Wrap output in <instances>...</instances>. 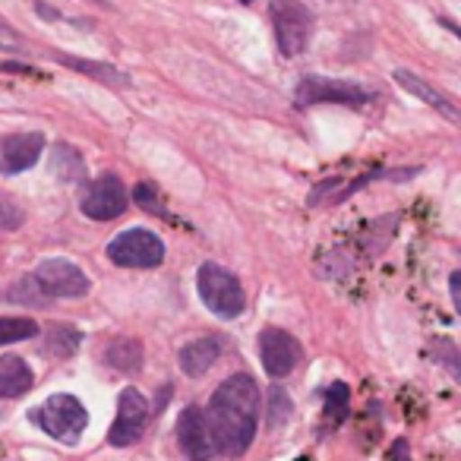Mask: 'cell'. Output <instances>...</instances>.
<instances>
[{"label":"cell","instance_id":"obj_1","mask_svg":"<svg viewBox=\"0 0 461 461\" xmlns=\"http://www.w3.org/2000/svg\"><path fill=\"white\" fill-rule=\"evenodd\" d=\"M259 408H263V392L250 373H234L218 385L205 408V423L218 455L238 458L250 448L259 429Z\"/></svg>","mask_w":461,"mask_h":461},{"label":"cell","instance_id":"obj_2","mask_svg":"<svg viewBox=\"0 0 461 461\" xmlns=\"http://www.w3.org/2000/svg\"><path fill=\"white\" fill-rule=\"evenodd\" d=\"M32 420L39 423V429H45L51 439L70 446V442H77L79 436L86 433L89 414H86V404L79 402L77 395L58 392V395L45 398L39 408H32Z\"/></svg>","mask_w":461,"mask_h":461},{"label":"cell","instance_id":"obj_3","mask_svg":"<svg viewBox=\"0 0 461 461\" xmlns=\"http://www.w3.org/2000/svg\"><path fill=\"white\" fill-rule=\"evenodd\" d=\"M196 291L203 297V303L221 320H234L244 313L247 297L240 288L238 276H230L228 269H221L218 263H203L196 272Z\"/></svg>","mask_w":461,"mask_h":461},{"label":"cell","instance_id":"obj_4","mask_svg":"<svg viewBox=\"0 0 461 461\" xmlns=\"http://www.w3.org/2000/svg\"><path fill=\"white\" fill-rule=\"evenodd\" d=\"M272 29H276L278 51L285 58H297L307 51L310 35H313V14L301 0H276L272 4Z\"/></svg>","mask_w":461,"mask_h":461},{"label":"cell","instance_id":"obj_5","mask_svg":"<svg viewBox=\"0 0 461 461\" xmlns=\"http://www.w3.org/2000/svg\"><path fill=\"white\" fill-rule=\"evenodd\" d=\"M108 259L123 269H155L165 259V244L155 230L130 228L108 244Z\"/></svg>","mask_w":461,"mask_h":461},{"label":"cell","instance_id":"obj_6","mask_svg":"<svg viewBox=\"0 0 461 461\" xmlns=\"http://www.w3.org/2000/svg\"><path fill=\"white\" fill-rule=\"evenodd\" d=\"M297 104L310 108V104H348V108H360L370 102V92L357 83L348 79H329V77H303L297 83Z\"/></svg>","mask_w":461,"mask_h":461},{"label":"cell","instance_id":"obj_7","mask_svg":"<svg viewBox=\"0 0 461 461\" xmlns=\"http://www.w3.org/2000/svg\"><path fill=\"white\" fill-rule=\"evenodd\" d=\"M32 276L48 297H60V301H79L92 288L89 276L77 263H70V259H45V263H39V269Z\"/></svg>","mask_w":461,"mask_h":461},{"label":"cell","instance_id":"obj_8","mask_svg":"<svg viewBox=\"0 0 461 461\" xmlns=\"http://www.w3.org/2000/svg\"><path fill=\"white\" fill-rule=\"evenodd\" d=\"M301 357H303V348L291 332L276 326L259 332V360H263V370L272 379L291 376L297 370V364H301Z\"/></svg>","mask_w":461,"mask_h":461},{"label":"cell","instance_id":"obj_9","mask_svg":"<svg viewBox=\"0 0 461 461\" xmlns=\"http://www.w3.org/2000/svg\"><path fill=\"white\" fill-rule=\"evenodd\" d=\"M127 203H130V196H127L123 180L117 177V174H102V177L86 190L79 209H83V215L92 218V221H114V218H121L123 212H127Z\"/></svg>","mask_w":461,"mask_h":461},{"label":"cell","instance_id":"obj_10","mask_svg":"<svg viewBox=\"0 0 461 461\" xmlns=\"http://www.w3.org/2000/svg\"><path fill=\"white\" fill-rule=\"evenodd\" d=\"M149 423V402L142 392L136 389H123L121 398H117V417L114 423H111L108 429V442L117 448L130 446V442H136L142 436V429H146Z\"/></svg>","mask_w":461,"mask_h":461},{"label":"cell","instance_id":"obj_11","mask_svg":"<svg viewBox=\"0 0 461 461\" xmlns=\"http://www.w3.org/2000/svg\"><path fill=\"white\" fill-rule=\"evenodd\" d=\"M414 174H417V167H402V171L376 167V171H366V174H360V177H354L351 184H345V180H322L320 186H313V193H310L307 203L310 205L345 203L348 196H354L357 190H364V186L373 184V180H408V177H414Z\"/></svg>","mask_w":461,"mask_h":461},{"label":"cell","instance_id":"obj_12","mask_svg":"<svg viewBox=\"0 0 461 461\" xmlns=\"http://www.w3.org/2000/svg\"><path fill=\"white\" fill-rule=\"evenodd\" d=\"M45 152V136L41 133H10L0 140V174H23L35 167V161Z\"/></svg>","mask_w":461,"mask_h":461},{"label":"cell","instance_id":"obj_13","mask_svg":"<svg viewBox=\"0 0 461 461\" xmlns=\"http://www.w3.org/2000/svg\"><path fill=\"white\" fill-rule=\"evenodd\" d=\"M177 442L180 452L190 461H212V455H215L209 423H205V411H199L196 404L184 408V414L177 417Z\"/></svg>","mask_w":461,"mask_h":461},{"label":"cell","instance_id":"obj_14","mask_svg":"<svg viewBox=\"0 0 461 461\" xmlns=\"http://www.w3.org/2000/svg\"><path fill=\"white\" fill-rule=\"evenodd\" d=\"M395 83L402 86L404 92H411L414 98H420L423 104H429L433 111H439L446 121H452V123H461V111L455 108L452 102H448L446 95H442L436 86H429L427 79H420L417 73H411V70H395Z\"/></svg>","mask_w":461,"mask_h":461},{"label":"cell","instance_id":"obj_15","mask_svg":"<svg viewBox=\"0 0 461 461\" xmlns=\"http://www.w3.org/2000/svg\"><path fill=\"white\" fill-rule=\"evenodd\" d=\"M221 357V341L215 335H205V339H193L190 345L180 348V370L186 376H203L212 370V364Z\"/></svg>","mask_w":461,"mask_h":461},{"label":"cell","instance_id":"obj_16","mask_svg":"<svg viewBox=\"0 0 461 461\" xmlns=\"http://www.w3.org/2000/svg\"><path fill=\"white\" fill-rule=\"evenodd\" d=\"M35 385V373L16 354L0 357V398H23Z\"/></svg>","mask_w":461,"mask_h":461},{"label":"cell","instance_id":"obj_17","mask_svg":"<svg viewBox=\"0 0 461 461\" xmlns=\"http://www.w3.org/2000/svg\"><path fill=\"white\" fill-rule=\"evenodd\" d=\"M102 360H104V366H111L114 373H140L142 345L136 339H114L104 345Z\"/></svg>","mask_w":461,"mask_h":461},{"label":"cell","instance_id":"obj_18","mask_svg":"<svg viewBox=\"0 0 461 461\" xmlns=\"http://www.w3.org/2000/svg\"><path fill=\"white\" fill-rule=\"evenodd\" d=\"M54 60H60L64 67L86 73V77L98 79V83H104V86H117V89H127V86H130L127 73L117 70V67H111V64H98V60H83V58H73V54H54Z\"/></svg>","mask_w":461,"mask_h":461},{"label":"cell","instance_id":"obj_19","mask_svg":"<svg viewBox=\"0 0 461 461\" xmlns=\"http://www.w3.org/2000/svg\"><path fill=\"white\" fill-rule=\"evenodd\" d=\"M51 174L54 177H60L64 184H83L86 180V161L83 155L77 152L73 146H67V142H58V146L51 149Z\"/></svg>","mask_w":461,"mask_h":461},{"label":"cell","instance_id":"obj_20","mask_svg":"<svg viewBox=\"0 0 461 461\" xmlns=\"http://www.w3.org/2000/svg\"><path fill=\"white\" fill-rule=\"evenodd\" d=\"M83 345V332L67 322H51L45 329V351L54 354V357H73Z\"/></svg>","mask_w":461,"mask_h":461},{"label":"cell","instance_id":"obj_21","mask_svg":"<svg viewBox=\"0 0 461 461\" xmlns=\"http://www.w3.org/2000/svg\"><path fill=\"white\" fill-rule=\"evenodd\" d=\"M0 301L4 303H23V307H45L51 297L41 291V285L35 282V276H26L23 282L10 285V288L0 294Z\"/></svg>","mask_w":461,"mask_h":461},{"label":"cell","instance_id":"obj_22","mask_svg":"<svg viewBox=\"0 0 461 461\" xmlns=\"http://www.w3.org/2000/svg\"><path fill=\"white\" fill-rule=\"evenodd\" d=\"M322 398H326V408H322V414H326V429L339 427V423L348 417L351 392H348V385H345V383H335V385H329V389L322 392Z\"/></svg>","mask_w":461,"mask_h":461},{"label":"cell","instance_id":"obj_23","mask_svg":"<svg viewBox=\"0 0 461 461\" xmlns=\"http://www.w3.org/2000/svg\"><path fill=\"white\" fill-rule=\"evenodd\" d=\"M39 335V322L29 316H0V345H16Z\"/></svg>","mask_w":461,"mask_h":461},{"label":"cell","instance_id":"obj_24","mask_svg":"<svg viewBox=\"0 0 461 461\" xmlns=\"http://www.w3.org/2000/svg\"><path fill=\"white\" fill-rule=\"evenodd\" d=\"M429 354L436 357V364L442 366V370L448 373V376L455 379V383L461 385V351L452 345L448 339H433V345H429Z\"/></svg>","mask_w":461,"mask_h":461},{"label":"cell","instance_id":"obj_25","mask_svg":"<svg viewBox=\"0 0 461 461\" xmlns=\"http://www.w3.org/2000/svg\"><path fill=\"white\" fill-rule=\"evenodd\" d=\"M294 404H291L288 392L282 385H272L269 389V398H266V414H269V427H282L285 420L291 417Z\"/></svg>","mask_w":461,"mask_h":461},{"label":"cell","instance_id":"obj_26","mask_svg":"<svg viewBox=\"0 0 461 461\" xmlns=\"http://www.w3.org/2000/svg\"><path fill=\"white\" fill-rule=\"evenodd\" d=\"M133 199H136V205L140 209H146L149 215H158V218H171L167 215V209H165V203L158 199V193H155V186L152 184H140L133 190Z\"/></svg>","mask_w":461,"mask_h":461},{"label":"cell","instance_id":"obj_27","mask_svg":"<svg viewBox=\"0 0 461 461\" xmlns=\"http://www.w3.org/2000/svg\"><path fill=\"white\" fill-rule=\"evenodd\" d=\"M0 51H4V54H29L32 48H29V41L23 39V35L16 32L10 23L0 20Z\"/></svg>","mask_w":461,"mask_h":461},{"label":"cell","instance_id":"obj_28","mask_svg":"<svg viewBox=\"0 0 461 461\" xmlns=\"http://www.w3.org/2000/svg\"><path fill=\"white\" fill-rule=\"evenodd\" d=\"M20 224H23V209L16 203H10L7 196H0V228L14 230Z\"/></svg>","mask_w":461,"mask_h":461},{"label":"cell","instance_id":"obj_29","mask_svg":"<svg viewBox=\"0 0 461 461\" xmlns=\"http://www.w3.org/2000/svg\"><path fill=\"white\" fill-rule=\"evenodd\" d=\"M448 291H452L455 313L461 316V269H458V272H452V278H448Z\"/></svg>","mask_w":461,"mask_h":461},{"label":"cell","instance_id":"obj_30","mask_svg":"<svg viewBox=\"0 0 461 461\" xmlns=\"http://www.w3.org/2000/svg\"><path fill=\"white\" fill-rule=\"evenodd\" d=\"M439 26H442V29H448V32H452L455 39H461V26H458V23H452V20H439Z\"/></svg>","mask_w":461,"mask_h":461},{"label":"cell","instance_id":"obj_31","mask_svg":"<svg viewBox=\"0 0 461 461\" xmlns=\"http://www.w3.org/2000/svg\"><path fill=\"white\" fill-rule=\"evenodd\" d=\"M89 4H98V7H108V0H89Z\"/></svg>","mask_w":461,"mask_h":461},{"label":"cell","instance_id":"obj_32","mask_svg":"<svg viewBox=\"0 0 461 461\" xmlns=\"http://www.w3.org/2000/svg\"><path fill=\"white\" fill-rule=\"evenodd\" d=\"M244 4H250V0H244Z\"/></svg>","mask_w":461,"mask_h":461}]
</instances>
